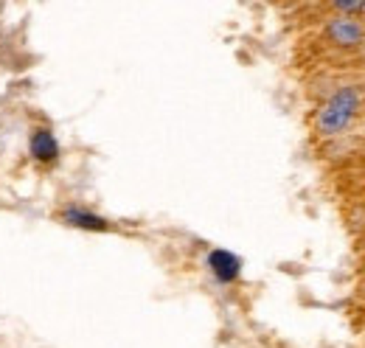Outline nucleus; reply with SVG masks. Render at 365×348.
Segmentation results:
<instances>
[{"instance_id": "39448f33", "label": "nucleus", "mask_w": 365, "mask_h": 348, "mask_svg": "<svg viewBox=\"0 0 365 348\" xmlns=\"http://www.w3.org/2000/svg\"><path fill=\"white\" fill-rule=\"evenodd\" d=\"M65 222L76 225V227H88V230H107V222L101 217H93L85 211H65Z\"/></svg>"}, {"instance_id": "f03ea898", "label": "nucleus", "mask_w": 365, "mask_h": 348, "mask_svg": "<svg viewBox=\"0 0 365 348\" xmlns=\"http://www.w3.org/2000/svg\"><path fill=\"white\" fill-rule=\"evenodd\" d=\"M31 155H34L40 163L56 160V155H59V143H56V138H53L48 130H37L34 135H31Z\"/></svg>"}, {"instance_id": "f257e3e1", "label": "nucleus", "mask_w": 365, "mask_h": 348, "mask_svg": "<svg viewBox=\"0 0 365 348\" xmlns=\"http://www.w3.org/2000/svg\"><path fill=\"white\" fill-rule=\"evenodd\" d=\"M357 107H360V96H357L354 87L337 90L318 113V130L323 135H334V132L346 130V124L354 118Z\"/></svg>"}, {"instance_id": "7ed1b4c3", "label": "nucleus", "mask_w": 365, "mask_h": 348, "mask_svg": "<svg viewBox=\"0 0 365 348\" xmlns=\"http://www.w3.org/2000/svg\"><path fill=\"white\" fill-rule=\"evenodd\" d=\"M208 264H211V270H214V275L220 281H233L239 275V259L228 250H214L208 256Z\"/></svg>"}, {"instance_id": "20e7f679", "label": "nucleus", "mask_w": 365, "mask_h": 348, "mask_svg": "<svg viewBox=\"0 0 365 348\" xmlns=\"http://www.w3.org/2000/svg\"><path fill=\"white\" fill-rule=\"evenodd\" d=\"M329 31H331L334 43H340V45H357L360 40H363V29L357 26V20H349V17L334 20Z\"/></svg>"}]
</instances>
